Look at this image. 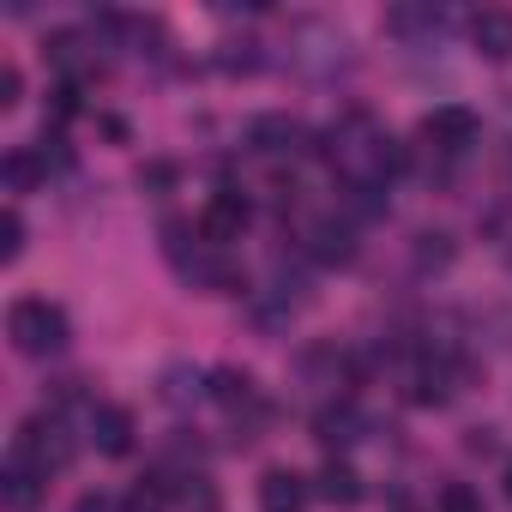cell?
I'll return each instance as SVG.
<instances>
[{
    "instance_id": "6da1fadb",
    "label": "cell",
    "mask_w": 512,
    "mask_h": 512,
    "mask_svg": "<svg viewBox=\"0 0 512 512\" xmlns=\"http://www.w3.org/2000/svg\"><path fill=\"white\" fill-rule=\"evenodd\" d=\"M163 253H169V266L193 290H235L241 284V272L229 266V253L217 241H205L199 223H163Z\"/></svg>"
},
{
    "instance_id": "7a4b0ae2",
    "label": "cell",
    "mask_w": 512,
    "mask_h": 512,
    "mask_svg": "<svg viewBox=\"0 0 512 512\" xmlns=\"http://www.w3.org/2000/svg\"><path fill=\"white\" fill-rule=\"evenodd\" d=\"M7 338H13L19 356H61L67 338H73V320H67V308H55L49 296H19V302L7 308Z\"/></svg>"
},
{
    "instance_id": "3957f363",
    "label": "cell",
    "mask_w": 512,
    "mask_h": 512,
    "mask_svg": "<svg viewBox=\"0 0 512 512\" xmlns=\"http://www.w3.org/2000/svg\"><path fill=\"white\" fill-rule=\"evenodd\" d=\"M73 452H79V446H73V434L61 428V416H55V410H49V416H31V422L13 434V458L37 464L43 476H49V470H67V464H73Z\"/></svg>"
},
{
    "instance_id": "277c9868",
    "label": "cell",
    "mask_w": 512,
    "mask_h": 512,
    "mask_svg": "<svg viewBox=\"0 0 512 512\" xmlns=\"http://www.w3.org/2000/svg\"><path fill=\"white\" fill-rule=\"evenodd\" d=\"M247 151L253 157H302V151H314V133L296 121V115H253L247 121Z\"/></svg>"
},
{
    "instance_id": "5b68a950",
    "label": "cell",
    "mask_w": 512,
    "mask_h": 512,
    "mask_svg": "<svg viewBox=\"0 0 512 512\" xmlns=\"http://www.w3.org/2000/svg\"><path fill=\"white\" fill-rule=\"evenodd\" d=\"M476 133H482V121H476V109H464V103H434V109L422 115V139H428L440 157L470 151V145H476Z\"/></svg>"
},
{
    "instance_id": "8992f818",
    "label": "cell",
    "mask_w": 512,
    "mask_h": 512,
    "mask_svg": "<svg viewBox=\"0 0 512 512\" xmlns=\"http://www.w3.org/2000/svg\"><path fill=\"white\" fill-rule=\"evenodd\" d=\"M247 223H253V205H247V193H235V187H217V193L205 199V211H199V235L217 241V247L241 241Z\"/></svg>"
},
{
    "instance_id": "52a82bcc",
    "label": "cell",
    "mask_w": 512,
    "mask_h": 512,
    "mask_svg": "<svg viewBox=\"0 0 512 512\" xmlns=\"http://www.w3.org/2000/svg\"><path fill=\"white\" fill-rule=\"evenodd\" d=\"M302 253H308L314 266H350L356 260V229L344 217H314L302 229Z\"/></svg>"
},
{
    "instance_id": "ba28073f",
    "label": "cell",
    "mask_w": 512,
    "mask_h": 512,
    "mask_svg": "<svg viewBox=\"0 0 512 512\" xmlns=\"http://www.w3.org/2000/svg\"><path fill=\"white\" fill-rule=\"evenodd\" d=\"M85 428H91V446H97L103 458H127V452H133V434H139L127 404H91Z\"/></svg>"
},
{
    "instance_id": "9c48e42d",
    "label": "cell",
    "mask_w": 512,
    "mask_h": 512,
    "mask_svg": "<svg viewBox=\"0 0 512 512\" xmlns=\"http://www.w3.org/2000/svg\"><path fill=\"white\" fill-rule=\"evenodd\" d=\"M470 43H476V55H488V61H512V13H506V7H482V13L470 19Z\"/></svg>"
},
{
    "instance_id": "30bf717a",
    "label": "cell",
    "mask_w": 512,
    "mask_h": 512,
    "mask_svg": "<svg viewBox=\"0 0 512 512\" xmlns=\"http://www.w3.org/2000/svg\"><path fill=\"white\" fill-rule=\"evenodd\" d=\"M260 506H266V512H308V476H296V470H266V476H260Z\"/></svg>"
},
{
    "instance_id": "8fae6325",
    "label": "cell",
    "mask_w": 512,
    "mask_h": 512,
    "mask_svg": "<svg viewBox=\"0 0 512 512\" xmlns=\"http://www.w3.org/2000/svg\"><path fill=\"white\" fill-rule=\"evenodd\" d=\"M0 181H7L13 199H19V193H37V187L49 181V163L37 157V145H19V151L0 157Z\"/></svg>"
},
{
    "instance_id": "7c38bea8",
    "label": "cell",
    "mask_w": 512,
    "mask_h": 512,
    "mask_svg": "<svg viewBox=\"0 0 512 512\" xmlns=\"http://www.w3.org/2000/svg\"><path fill=\"white\" fill-rule=\"evenodd\" d=\"M43 470L37 464H25V458H7V476H0V500H7L13 512H31L37 500H43Z\"/></svg>"
},
{
    "instance_id": "4fadbf2b",
    "label": "cell",
    "mask_w": 512,
    "mask_h": 512,
    "mask_svg": "<svg viewBox=\"0 0 512 512\" xmlns=\"http://www.w3.org/2000/svg\"><path fill=\"white\" fill-rule=\"evenodd\" d=\"M362 428H368V422H362V410H356L350 398H344V404H326V410L314 416V440H320V446H350V440H362Z\"/></svg>"
},
{
    "instance_id": "5bb4252c",
    "label": "cell",
    "mask_w": 512,
    "mask_h": 512,
    "mask_svg": "<svg viewBox=\"0 0 512 512\" xmlns=\"http://www.w3.org/2000/svg\"><path fill=\"white\" fill-rule=\"evenodd\" d=\"M314 494L332 500V506H356V500H362V476H356L344 458H326V470L314 476Z\"/></svg>"
},
{
    "instance_id": "9a60e30c",
    "label": "cell",
    "mask_w": 512,
    "mask_h": 512,
    "mask_svg": "<svg viewBox=\"0 0 512 512\" xmlns=\"http://www.w3.org/2000/svg\"><path fill=\"white\" fill-rule=\"evenodd\" d=\"M211 398L223 410H260V392H253V374L247 368H217L211 374Z\"/></svg>"
},
{
    "instance_id": "2e32d148",
    "label": "cell",
    "mask_w": 512,
    "mask_h": 512,
    "mask_svg": "<svg viewBox=\"0 0 512 512\" xmlns=\"http://www.w3.org/2000/svg\"><path fill=\"white\" fill-rule=\"evenodd\" d=\"M49 61H55L73 85L91 73V49H85V37H79V31H55V37H49Z\"/></svg>"
},
{
    "instance_id": "e0dca14e",
    "label": "cell",
    "mask_w": 512,
    "mask_h": 512,
    "mask_svg": "<svg viewBox=\"0 0 512 512\" xmlns=\"http://www.w3.org/2000/svg\"><path fill=\"white\" fill-rule=\"evenodd\" d=\"M440 25H446L440 7H392V13H386V31H392V37H434Z\"/></svg>"
},
{
    "instance_id": "ac0fdd59",
    "label": "cell",
    "mask_w": 512,
    "mask_h": 512,
    "mask_svg": "<svg viewBox=\"0 0 512 512\" xmlns=\"http://www.w3.org/2000/svg\"><path fill=\"white\" fill-rule=\"evenodd\" d=\"M344 211H350V217H386V187H374V181H344Z\"/></svg>"
},
{
    "instance_id": "d6986e66",
    "label": "cell",
    "mask_w": 512,
    "mask_h": 512,
    "mask_svg": "<svg viewBox=\"0 0 512 512\" xmlns=\"http://www.w3.org/2000/svg\"><path fill=\"white\" fill-rule=\"evenodd\" d=\"M416 266H422V272L452 266V235H446V229H422V235H416Z\"/></svg>"
},
{
    "instance_id": "ffe728a7",
    "label": "cell",
    "mask_w": 512,
    "mask_h": 512,
    "mask_svg": "<svg viewBox=\"0 0 512 512\" xmlns=\"http://www.w3.org/2000/svg\"><path fill=\"white\" fill-rule=\"evenodd\" d=\"M434 512H482V494H476L470 482H440Z\"/></svg>"
},
{
    "instance_id": "44dd1931",
    "label": "cell",
    "mask_w": 512,
    "mask_h": 512,
    "mask_svg": "<svg viewBox=\"0 0 512 512\" xmlns=\"http://www.w3.org/2000/svg\"><path fill=\"white\" fill-rule=\"evenodd\" d=\"M163 398H169V404H193V398H205V386H199V374L169 368V374H163Z\"/></svg>"
},
{
    "instance_id": "7402d4cb",
    "label": "cell",
    "mask_w": 512,
    "mask_h": 512,
    "mask_svg": "<svg viewBox=\"0 0 512 512\" xmlns=\"http://www.w3.org/2000/svg\"><path fill=\"white\" fill-rule=\"evenodd\" d=\"M175 181H181V163H163V157H157V163H145V169H139V187H145V193H157V199H163Z\"/></svg>"
},
{
    "instance_id": "603a6c76",
    "label": "cell",
    "mask_w": 512,
    "mask_h": 512,
    "mask_svg": "<svg viewBox=\"0 0 512 512\" xmlns=\"http://www.w3.org/2000/svg\"><path fill=\"white\" fill-rule=\"evenodd\" d=\"M0 235H7V241H0V260H19V253H25V217L19 211H7V229H0Z\"/></svg>"
},
{
    "instance_id": "cb8c5ba5",
    "label": "cell",
    "mask_w": 512,
    "mask_h": 512,
    "mask_svg": "<svg viewBox=\"0 0 512 512\" xmlns=\"http://www.w3.org/2000/svg\"><path fill=\"white\" fill-rule=\"evenodd\" d=\"M73 512H133V500H121V494H103V488H97V494H79V506H73Z\"/></svg>"
},
{
    "instance_id": "d4e9b609",
    "label": "cell",
    "mask_w": 512,
    "mask_h": 512,
    "mask_svg": "<svg viewBox=\"0 0 512 512\" xmlns=\"http://www.w3.org/2000/svg\"><path fill=\"white\" fill-rule=\"evenodd\" d=\"M19 91H25L19 67H0V109H19Z\"/></svg>"
},
{
    "instance_id": "484cf974",
    "label": "cell",
    "mask_w": 512,
    "mask_h": 512,
    "mask_svg": "<svg viewBox=\"0 0 512 512\" xmlns=\"http://www.w3.org/2000/svg\"><path fill=\"white\" fill-rule=\"evenodd\" d=\"M506 494H512V458H506Z\"/></svg>"
}]
</instances>
